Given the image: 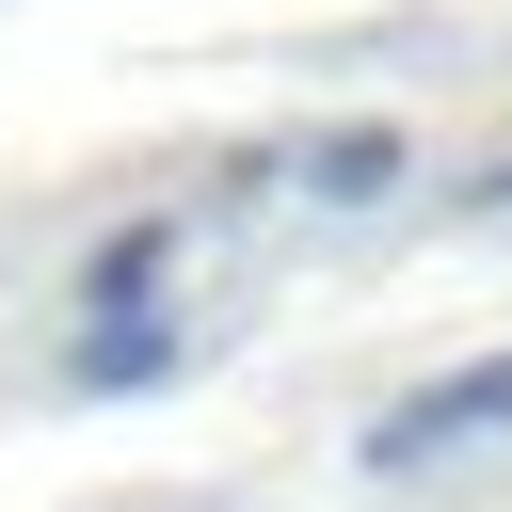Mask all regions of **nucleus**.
Listing matches in <instances>:
<instances>
[{"label": "nucleus", "instance_id": "f257e3e1", "mask_svg": "<svg viewBox=\"0 0 512 512\" xmlns=\"http://www.w3.org/2000/svg\"><path fill=\"white\" fill-rule=\"evenodd\" d=\"M480 432H512V352H480V368L384 400V416H368V464H448V448H480Z\"/></svg>", "mask_w": 512, "mask_h": 512}, {"label": "nucleus", "instance_id": "f03ea898", "mask_svg": "<svg viewBox=\"0 0 512 512\" xmlns=\"http://www.w3.org/2000/svg\"><path fill=\"white\" fill-rule=\"evenodd\" d=\"M160 256H176L160 224H128V240H96V256H80V304H96V320H112V304H160Z\"/></svg>", "mask_w": 512, "mask_h": 512}, {"label": "nucleus", "instance_id": "7ed1b4c3", "mask_svg": "<svg viewBox=\"0 0 512 512\" xmlns=\"http://www.w3.org/2000/svg\"><path fill=\"white\" fill-rule=\"evenodd\" d=\"M304 176H320L336 208H368V192H400V128H336V144H320Z\"/></svg>", "mask_w": 512, "mask_h": 512}, {"label": "nucleus", "instance_id": "20e7f679", "mask_svg": "<svg viewBox=\"0 0 512 512\" xmlns=\"http://www.w3.org/2000/svg\"><path fill=\"white\" fill-rule=\"evenodd\" d=\"M160 352H176V336H160V320H144V304H112V320H96V336H80V384H144V368H160Z\"/></svg>", "mask_w": 512, "mask_h": 512}]
</instances>
